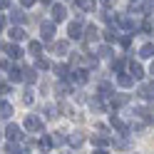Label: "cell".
Segmentation results:
<instances>
[{
  "instance_id": "obj_1",
  "label": "cell",
  "mask_w": 154,
  "mask_h": 154,
  "mask_svg": "<svg viewBox=\"0 0 154 154\" xmlns=\"http://www.w3.org/2000/svg\"><path fill=\"white\" fill-rule=\"evenodd\" d=\"M25 127L30 129V132H40V129H42V122L37 119V117H32V114H30V117L25 119Z\"/></svg>"
},
{
  "instance_id": "obj_2",
  "label": "cell",
  "mask_w": 154,
  "mask_h": 154,
  "mask_svg": "<svg viewBox=\"0 0 154 154\" xmlns=\"http://www.w3.org/2000/svg\"><path fill=\"white\" fill-rule=\"evenodd\" d=\"M52 35H55V23H42V37L52 40Z\"/></svg>"
},
{
  "instance_id": "obj_3",
  "label": "cell",
  "mask_w": 154,
  "mask_h": 154,
  "mask_svg": "<svg viewBox=\"0 0 154 154\" xmlns=\"http://www.w3.org/2000/svg\"><path fill=\"white\" fill-rule=\"evenodd\" d=\"M70 37H72V40H80V37H82V25L80 23H72L70 25Z\"/></svg>"
},
{
  "instance_id": "obj_4",
  "label": "cell",
  "mask_w": 154,
  "mask_h": 154,
  "mask_svg": "<svg viewBox=\"0 0 154 154\" xmlns=\"http://www.w3.org/2000/svg\"><path fill=\"white\" fill-rule=\"evenodd\" d=\"M8 137H10V139H20L23 137L20 127H17V124H10V127H8Z\"/></svg>"
},
{
  "instance_id": "obj_5",
  "label": "cell",
  "mask_w": 154,
  "mask_h": 154,
  "mask_svg": "<svg viewBox=\"0 0 154 154\" xmlns=\"http://www.w3.org/2000/svg\"><path fill=\"white\" fill-rule=\"evenodd\" d=\"M52 17H55V23L65 20V8H62V5H55V8H52Z\"/></svg>"
},
{
  "instance_id": "obj_6",
  "label": "cell",
  "mask_w": 154,
  "mask_h": 154,
  "mask_svg": "<svg viewBox=\"0 0 154 154\" xmlns=\"http://www.w3.org/2000/svg\"><path fill=\"white\" fill-rule=\"evenodd\" d=\"M10 37H13V40H25V30H23V27H13Z\"/></svg>"
},
{
  "instance_id": "obj_7",
  "label": "cell",
  "mask_w": 154,
  "mask_h": 154,
  "mask_svg": "<svg viewBox=\"0 0 154 154\" xmlns=\"http://www.w3.org/2000/svg\"><path fill=\"white\" fill-rule=\"evenodd\" d=\"M10 112H13V107H10L8 102H3V104H0V117H3V119H8V117H10Z\"/></svg>"
},
{
  "instance_id": "obj_8",
  "label": "cell",
  "mask_w": 154,
  "mask_h": 154,
  "mask_svg": "<svg viewBox=\"0 0 154 154\" xmlns=\"http://www.w3.org/2000/svg\"><path fill=\"white\" fill-rule=\"evenodd\" d=\"M129 72H132L134 80H139V77H142V67H139L137 62H132V65H129Z\"/></svg>"
},
{
  "instance_id": "obj_9",
  "label": "cell",
  "mask_w": 154,
  "mask_h": 154,
  "mask_svg": "<svg viewBox=\"0 0 154 154\" xmlns=\"http://www.w3.org/2000/svg\"><path fill=\"white\" fill-rule=\"evenodd\" d=\"M82 139H85V137H82V132H75L72 137H70V144H72V147H80Z\"/></svg>"
},
{
  "instance_id": "obj_10",
  "label": "cell",
  "mask_w": 154,
  "mask_h": 154,
  "mask_svg": "<svg viewBox=\"0 0 154 154\" xmlns=\"http://www.w3.org/2000/svg\"><path fill=\"white\" fill-rule=\"evenodd\" d=\"M10 20H13V23H23V20H25V13H23V10H13V13H10Z\"/></svg>"
},
{
  "instance_id": "obj_11",
  "label": "cell",
  "mask_w": 154,
  "mask_h": 154,
  "mask_svg": "<svg viewBox=\"0 0 154 154\" xmlns=\"http://www.w3.org/2000/svg\"><path fill=\"white\" fill-rule=\"evenodd\" d=\"M77 5L82 10H94V0H77Z\"/></svg>"
},
{
  "instance_id": "obj_12",
  "label": "cell",
  "mask_w": 154,
  "mask_h": 154,
  "mask_svg": "<svg viewBox=\"0 0 154 154\" xmlns=\"http://www.w3.org/2000/svg\"><path fill=\"white\" fill-rule=\"evenodd\" d=\"M72 80H77L80 85H82V82H87V72H85V70H77V72L72 75Z\"/></svg>"
},
{
  "instance_id": "obj_13",
  "label": "cell",
  "mask_w": 154,
  "mask_h": 154,
  "mask_svg": "<svg viewBox=\"0 0 154 154\" xmlns=\"http://www.w3.org/2000/svg\"><path fill=\"white\" fill-rule=\"evenodd\" d=\"M139 55H142V57H152V55H154V45H144L142 50H139Z\"/></svg>"
},
{
  "instance_id": "obj_14",
  "label": "cell",
  "mask_w": 154,
  "mask_h": 154,
  "mask_svg": "<svg viewBox=\"0 0 154 154\" xmlns=\"http://www.w3.org/2000/svg\"><path fill=\"white\" fill-rule=\"evenodd\" d=\"M8 55H10L13 60H17V57H23V50L20 47H8Z\"/></svg>"
},
{
  "instance_id": "obj_15",
  "label": "cell",
  "mask_w": 154,
  "mask_h": 154,
  "mask_svg": "<svg viewBox=\"0 0 154 154\" xmlns=\"http://www.w3.org/2000/svg\"><path fill=\"white\" fill-rule=\"evenodd\" d=\"M30 52H32V55L37 57V55L42 52V45H40V42H30Z\"/></svg>"
},
{
  "instance_id": "obj_16",
  "label": "cell",
  "mask_w": 154,
  "mask_h": 154,
  "mask_svg": "<svg viewBox=\"0 0 154 154\" xmlns=\"http://www.w3.org/2000/svg\"><path fill=\"white\" fill-rule=\"evenodd\" d=\"M132 82H134V77H127V75H122V77H119V85H122V87H129Z\"/></svg>"
},
{
  "instance_id": "obj_17",
  "label": "cell",
  "mask_w": 154,
  "mask_h": 154,
  "mask_svg": "<svg viewBox=\"0 0 154 154\" xmlns=\"http://www.w3.org/2000/svg\"><path fill=\"white\" fill-rule=\"evenodd\" d=\"M139 94H142V97H152V87H149V85H142V87H139Z\"/></svg>"
},
{
  "instance_id": "obj_18",
  "label": "cell",
  "mask_w": 154,
  "mask_h": 154,
  "mask_svg": "<svg viewBox=\"0 0 154 154\" xmlns=\"http://www.w3.org/2000/svg\"><path fill=\"white\" fill-rule=\"evenodd\" d=\"M87 40H97V27H87Z\"/></svg>"
},
{
  "instance_id": "obj_19",
  "label": "cell",
  "mask_w": 154,
  "mask_h": 154,
  "mask_svg": "<svg viewBox=\"0 0 154 154\" xmlns=\"http://www.w3.org/2000/svg\"><path fill=\"white\" fill-rule=\"evenodd\" d=\"M55 50L60 52V55H62V52H67V42H57V45H55Z\"/></svg>"
},
{
  "instance_id": "obj_20",
  "label": "cell",
  "mask_w": 154,
  "mask_h": 154,
  "mask_svg": "<svg viewBox=\"0 0 154 154\" xmlns=\"http://www.w3.org/2000/svg\"><path fill=\"white\" fill-rule=\"evenodd\" d=\"M47 67H50L47 60H37V70H47Z\"/></svg>"
},
{
  "instance_id": "obj_21",
  "label": "cell",
  "mask_w": 154,
  "mask_h": 154,
  "mask_svg": "<svg viewBox=\"0 0 154 154\" xmlns=\"http://www.w3.org/2000/svg\"><path fill=\"white\" fill-rule=\"evenodd\" d=\"M114 3H117V0H102V5H107V8H109V5H114Z\"/></svg>"
},
{
  "instance_id": "obj_22",
  "label": "cell",
  "mask_w": 154,
  "mask_h": 154,
  "mask_svg": "<svg viewBox=\"0 0 154 154\" xmlns=\"http://www.w3.org/2000/svg\"><path fill=\"white\" fill-rule=\"evenodd\" d=\"M35 3V0H23V5H32Z\"/></svg>"
},
{
  "instance_id": "obj_23",
  "label": "cell",
  "mask_w": 154,
  "mask_h": 154,
  "mask_svg": "<svg viewBox=\"0 0 154 154\" xmlns=\"http://www.w3.org/2000/svg\"><path fill=\"white\" fill-rule=\"evenodd\" d=\"M0 8H8V0H0Z\"/></svg>"
},
{
  "instance_id": "obj_24",
  "label": "cell",
  "mask_w": 154,
  "mask_h": 154,
  "mask_svg": "<svg viewBox=\"0 0 154 154\" xmlns=\"http://www.w3.org/2000/svg\"><path fill=\"white\" fill-rule=\"evenodd\" d=\"M94 154H107V152H104V149H97V152H94Z\"/></svg>"
},
{
  "instance_id": "obj_25",
  "label": "cell",
  "mask_w": 154,
  "mask_h": 154,
  "mask_svg": "<svg viewBox=\"0 0 154 154\" xmlns=\"http://www.w3.org/2000/svg\"><path fill=\"white\" fill-rule=\"evenodd\" d=\"M152 75H154V62H152Z\"/></svg>"
},
{
  "instance_id": "obj_26",
  "label": "cell",
  "mask_w": 154,
  "mask_h": 154,
  "mask_svg": "<svg viewBox=\"0 0 154 154\" xmlns=\"http://www.w3.org/2000/svg\"><path fill=\"white\" fill-rule=\"evenodd\" d=\"M0 27H3V17H0Z\"/></svg>"
},
{
  "instance_id": "obj_27",
  "label": "cell",
  "mask_w": 154,
  "mask_h": 154,
  "mask_svg": "<svg viewBox=\"0 0 154 154\" xmlns=\"http://www.w3.org/2000/svg\"><path fill=\"white\" fill-rule=\"evenodd\" d=\"M152 107H154V100H152Z\"/></svg>"
},
{
  "instance_id": "obj_28",
  "label": "cell",
  "mask_w": 154,
  "mask_h": 154,
  "mask_svg": "<svg viewBox=\"0 0 154 154\" xmlns=\"http://www.w3.org/2000/svg\"><path fill=\"white\" fill-rule=\"evenodd\" d=\"M45 3H50V0H45Z\"/></svg>"
}]
</instances>
